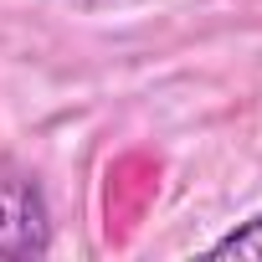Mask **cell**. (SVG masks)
Returning <instances> with one entry per match:
<instances>
[{"instance_id": "1", "label": "cell", "mask_w": 262, "mask_h": 262, "mask_svg": "<svg viewBox=\"0 0 262 262\" xmlns=\"http://www.w3.org/2000/svg\"><path fill=\"white\" fill-rule=\"evenodd\" d=\"M47 252H52V206L41 180L16 160H0V257L31 262Z\"/></svg>"}, {"instance_id": "2", "label": "cell", "mask_w": 262, "mask_h": 262, "mask_svg": "<svg viewBox=\"0 0 262 262\" xmlns=\"http://www.w3.org/2000/svg\"><path fill=\"white\" fill-rule=\"evenodd\" d=\"M211 257H257L262 262V211L247 216L242 226H231L226 236L211 242Z\"/></svg>"}]
</instances>
